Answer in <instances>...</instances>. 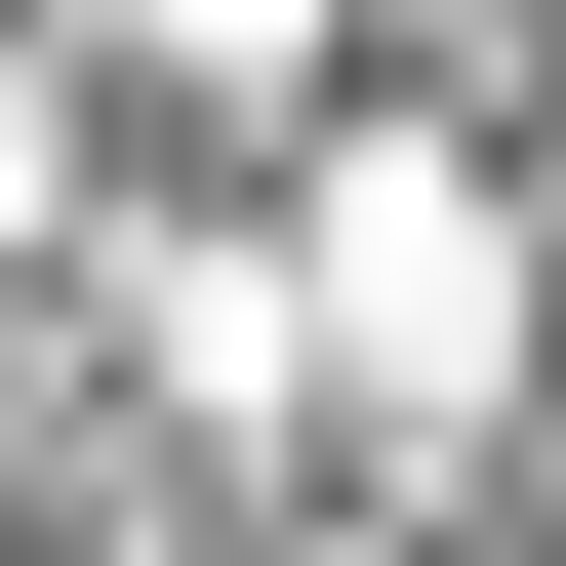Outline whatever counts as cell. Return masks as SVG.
<instances>
[{"mask_svg": "<svg viewBox=\"0 0 566 566\" xmlns=\"http://www.w3.org/2000/svg\"><path fill=\"white\" fill-rule=\"evenodd\" d=\"M324 324H365V405H485V365H526V283H485V202H446V163L324 202Z\"/></svg>", "mask_w": 566, "mask_h": 566, "instance_id": "cell-1", "label": "cell"}, {"mask_svg": "<svg viewBox=\"0 0 566 566\" xmlns=\"http://www.w3.org/2000/svg\"><path fill=\"white\" fill-rule=\"evenodd\" d=\"M163 82H283V0H163Z\"/></svg>", "mask_w": 566, "mask_h": 566, "instance_id": "cell-2", "label": "cell"}]
</instances>
